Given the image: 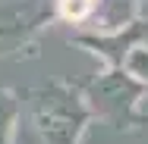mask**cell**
Returning <instances> with one entry per match:
<instances>
[{
  "instance_id": "obj_1",
  "label": "cell",
  "mask_w": 148,
  "mask_h": 144,
  "mask_svg": "<svg viewBox=\"0 0 148 144\" xmlns=\"http://www.w3.org/2000/svg\"><path fill=\"white\" fill-rule=\"evenodd\" d=\"M95 9V0H60V16L69 22H85Z\"/></svg>"
}]
</instances>
